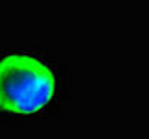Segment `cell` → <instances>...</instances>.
<instances>
[{
	"instance_id": "6da1fadb",
	"label": "cell",
	"mask_w": 149,
	"mask_h": 139,
	"mask_svg": "<svg viewBox=\"0 0 149 139\" xmlns=\"http://www.w3.org/2000/svg\"><path fill=\"white\" fill-rule=\"evenodd\" d=\"M56 78L50 67L30 54H8L0 59V109L30 115L54 96Z\"/></svg>"
}]
</instances>
